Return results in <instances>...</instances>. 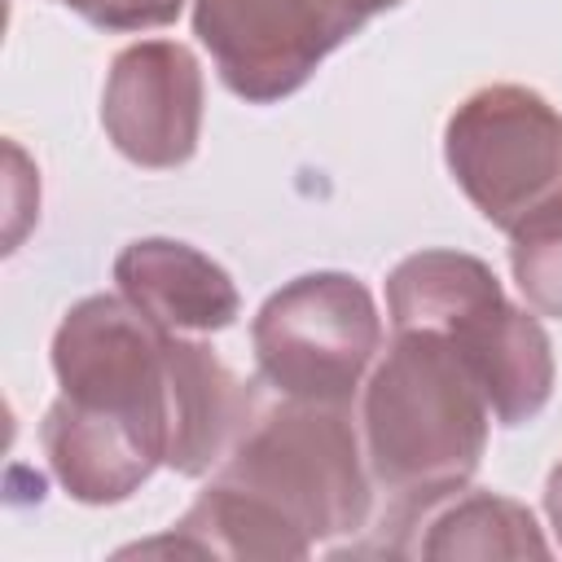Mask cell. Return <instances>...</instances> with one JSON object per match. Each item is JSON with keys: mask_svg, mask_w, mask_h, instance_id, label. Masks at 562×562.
Returning <instances> with one entry per match:
<instances>
[{"mask_svg": "<svg viewBox=\"0 0 562 562\" xmlns=\"http://www.w3.org/2000/svg\"><path fill=\"white\" fill-rule=\"evenodd\" d=\"M171 329L136 303L92 294L53 338L61 382L44 417V452L79 501H123L171 448Z\"/></svg>", "mask_w": 562, "mask_h": 562, "instance_id": "1", "label": "cell"}, {"mask_svg": "<svg viewBox=\"0 0 562 562\" xmlns=\"http://www.w3.org/2000/svg\"><path fill=\"white\" fill-rule=\"evenodd\" d=\"M364 518L369 487L347 408L285 400L255 413L176 527L189 553L303 558L312 540L356 531Z\"/></svg>", "mask_w": 562, "mask_h": 562, "instance_id": "2", "label": "cell"}, {"mask_svg": "<svg viewBox=\"0 0 562 562\" xmlns=\"http://www.w3.org/2000/svg\"><path fill=\"white\" fill-rule=\"evenodd\" d=\"M487 395L439 329H395L364 391L369 465L400 496L395 509L457 492L487 443Z\"/></svg>", "mask_w": 562, "mask_h": 562, "instance_id": "3", "label": "cell"}, {"mask_svg": "<svg viewBox=\"0 0 562 562\" xmlns=\"http://www.w3.org/2000/svg\"><path fill=\"white\" fill-rule=\"evenodd\" d=\"M395 329H439L479 378L501 426L531 422L553 391V356L536 316L518 312L487 263L457 250L408 255L386 281Z\"/></svg>", "mask_w": 562, "mask_h": 562, "instance_id": "4", "label": "cell"}, {"mask_svg": "<svg viewBox=\"0 0 562 562\" xmlns=\"http://www.w3.org/2000/svg\"><path fill=\"white\" fill-rule=\"evenodd\" d=\"M448 167L509 237L562 211V114L514 83L474 92L448 119Z\"/></svg>", "mask_w": 562, "mask_h": 562, "instance_id": "5", "label": "cell"}, {"mask_svg": "<svg viewBox=\"0 0 562 562\" xmlns=\"http://www.w3.org/2000/svg\"><path fill=\"white\" fill-rule=\"evenodd\" d=\"M250 338L259 378L272 391L347 408L382 347V321L356 277L307 272L259 307Z\"/></svg>", "mask_w": 562, "mask_h": 562, "instance_id": "6", "label": "cell"}, {"mask_svg": "<svg viewBox=\"0 0 562 562\" xmlns=\"http://www.w3.org/2000/svg\"><path fill=\"white\" fill-rule=\"evenodd\" d=\"M400 0H198L193 26L220 79L263 105L299 83L373 13Z\"/></svg>", "mask_w": 562, "mask_h": 562, "instance_id": "7", "label": "cell"}, {"mask_svg": "<svg viewBox=\"0 0 562 562\" xmlns=\"http://www.w3.org/2000/svg\"><path fill=\"white\" fill-rule=\"evenodd\" d=\"M101 123L136 167H180L198 149L202 70L176 40H145L114 57Z\"/></svg>", "mask_w": 562, "mask_h": 562, "instance_id": "8", "label": "cell"}, {"mask_svg": "<svg viewBox=\"0 0 562 562\" xmlns=\"http://www.w3.org/2000/svg\"><path fill=\"white\" fill-rule=\"evenodd\" d=\"M171 448L167 465L180 474H202L220 465L241 430L255 422L259 400L211 347L171 334Z\"/></svg>", "mask_w": 562, "mask_h": 562, "instance_id": "9", "label": "cell"}, {"mask_svg": "<svg viewBox=\"0 0 562 562\" xmlns=\"http://www.w3.org/2000/svg\"><path fill=\"white\" fill-rule=\"evenodd\" d=\"M114 281L127 303L171 334H211L237 316V290L228 272L184 241H132L114 263Z\"/></svg>", "mask_w": 562, "mask_h": 562, "instance_id": "10", "label": "cell"}, {"mask_svg": "<svg viewBox=\"0 0 562 562\" xmlns=\"http://www.w3.org/2000/svg\"><path fill=\"white\" fill-rule=\"evenodd\" d=\"M391 527H430V540H417L413 553H435V558H452V553H544V540L536 536V522L522 505L474 492L461 496L448 492L439 501L426 505H408L395 509Z\"/></svg>", "mask_w": 562, "mask_h": 562, "instance_id": "11", "label": "cell"}, {"mask_svg": "<svg viewBox=\"0 0 562 562\" xmlns=\"http://www.w3.org/2000/svg\"><path fill=\"white\" fill-rule=\"evenodd\" d=\"M509 259L531 307H540L544 316H562V211L514 233Z\"/></svg>", "mask_w": 562, "mask_h": 562, "instance_id": "12", "label": "cell"}, {"mask_svg": "<svg viewBox=\"0 0 562 562\" xmlns=\"http://www.w3.org/2000/svg\"><path fill=\"white\" fill-rule=\"evenodd\" d=\"M61 4H70L75 13H83L105 31H145L171 22L184 0H61Z\"/></svg>", "mask_w": 562, "mask_h": 562, "instance_id": "13", "label": "cell"}, {"mask_svg": "<svg viewBox=\"0 0 562 562\" xmlns=\"http://www.w3.org/2000/svg\"><path fill=\"white\" fill-rule=\"evenodd\" d=\"M544 505H549V518H553V527H558V536H562V465L549 474V492H544Z\"/></svg>", "mask_w": 562, "mask_h": 562, "instance_id": "14", "label": "cell"}]
</instances>
